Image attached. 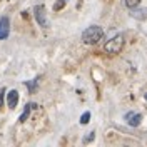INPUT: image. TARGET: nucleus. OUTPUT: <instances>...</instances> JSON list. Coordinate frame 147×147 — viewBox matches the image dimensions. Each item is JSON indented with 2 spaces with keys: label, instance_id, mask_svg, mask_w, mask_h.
<instances>
[{
  "label": "nucleus",
  "instance_id": "nucleus-9",
  "mask_svg": "<svg viewBox=\"0 0 147 147\" xmlns=\"http://www.w3.org/2000/svg\"><path fill=\"white\" fill-rule=\"evenodd\" d=\"M38 80H40V77H37V79H34L32 82H25V85H27V89H28L30 92H32V94H34V92L37 90V85H38Z\"/></svg>",
  "mask_w": 147,
  "mask_h": 147
},
{
  "label": "nucleus",
  "instance_id": "nucleus-4",
  "mask_svg": "<svg viewBox=\"0 0 147 147\" xmlns=\"http://www.w3.org/2000/svg\"><path fill=\"white\" fill-rule=\"evenodd\" d=\"M10 34V18L2 17L0 18V40H5Z\"/></svg>",
  "mask_w": 147,
  "mask_h": 147
},
{
  "label": "nucleus",
  "instance_id": "nucleus-7",
  "mask_svg": "<svg viewBox=\"0 0 147 147\" xmlns=\"http://www.w3.org/2000/svg\"><path fill=\"white\" fill-rule=\"evenodd\" d=\"M37 107V104H27V105H25V110H24V114H22V115H20V122H25V120H27V117H28V114H30V110L32 109H35Z\"/></svg>",
  "mask_w": 147,
  "mask_h": 147
},
{
  "label": "nucleus",
  "instance_id": "nucleus-3",
  "mask_svg": "<svg viewBox=\"0 0 147 147\" xmlns=\"http://www.w3.org/2000/svg\"><path fill=\"white\" fill-rule=\"evenodd\" d=\"M34 15H35V20L40 27H47L49 25L47 17H45V7L44 5H35L34 7Z\"/></svg>",
  "mask_w": 147,
  "mask_h": 147
},
{
  "label": "nucleus",
  "instance_id": "nucleus-15",
  "mask_svg": "<svg viewBox=\"0 0 147 147\" xmlns=\"http://www.w3.org/2000/svg\"><path fill=\"white\" fill-rule=\"evenodd\" d=\"M144 99H146V100H147V94H146V95H144Z\"/></svg>",
  "mask_w": 147,
  "mask_h": 147
},
{
  "label": "nucleus",
  "instance_id": "nucleus-6",
  "mask_svg": "<svg viewBox=\"0 0 147 147\" xmlns=\"http://www.w3.org/2000/svg\"><path fill=\"white\" fill-rule=\"evenodd\" d=\"M7 104H9L10 109H15L18 104V92L17 90H10L7 94Z\"/></svg>",
  "mask_w": 147,
  "mask_h": 147
},
{
  "label": "nucleus",
  "instance_id": "nucleus-1",
  "mask_svg": "<svg viewBox=\"0 0 147 147\" xmlns=\"http://www.w3.org/2000/svg\"><path fill=\"white\" fill-rule=\"evenodd\" d=\"M104 28L99 27V25H90L87 27L85 30L82 32V42L84 44H89V45H94L97 42H100L104 38Z\"/></svg>",
  "mask_w": 147,
  "mask_h": 147
},
{
  "label": "nucleus",
  "instance_id": "nucleus-14",
  "mask_svg": "<svg viewBox=\"0 0 147 147\" xmlns=\"http://www.w3.org/2000/svg\"><path fill=\"white\" fill-rule=\"evenodd\" d=\"M92 139H94V132H89V136L84 139V142H90Z\"/></svg>",
  "mask_w": 147,
  "mask_h": 147
},
{
  "label": "nucleus",
  "instance_id": "nucleus-13",
  "mask_svg": "<svg viewBox=\"0 0 147 147\" xmlns=\"http://www.w3.org/2000/svg\"><path fill=\"white\" fill-rule=\"evenodd\" d=\"M3 94H5V89H0V109L3 107Z\"/></svg>",
  "mask_w": 147,
  "mask_h": 147
},
{
  "label": "nucleus",
  "instance_id": "nucleus-12",
  "mask_svg": "<svg viewBox=\"0 0 147 147\" xmlns=\"http://www.w3.org/2000/svg\"><path fill=\"white\" fill-rule=\"evenodd\" d=\"M89 120H90V112H84L82 117H80V124L85 125V124H89Z\"/></svg>",
  "mask_w": 147,
  "mask_h": 147
},
{
  "label": "nucleus",
  "instance_id": "nucleus-8",
  "mask_svg": "<svg viewBox=\"0 0 147 147\" xmlns=\"http://www.w3.org/2000/svg\"><path fill=\"white\" fill-rule=\"evenodd\" d=\"M132 17L139 18V20H146L147 18V9H137L132 12Z\"/></svg>",
  "mask_w": 147,
  "mask_h": 147
},
{
  "label": "nucleus",
  "instance_id": "nucleus-5",
  "mask_svg": "<svg viewBox=\"0 0 147 147\" xmlns=\"http://www.w3.org/2000/svg\"><path fill=\"white\" fill-rule=\"evenodd\" d=\"M125 120H127V124L130 127H137L140 124V120H142V115L136 114V112H129V114H125Z\"/></svg>",
  "mask_w": 147,
  "mask_h": 147
},
{
  "label": "nucleus",
  "instance_id": "nucleus-11",
  "mask_svg": "<svg viewBox=\"0 0 147 147\" xmlns=\"http://www.w3.org/2000/svg\"><path fill=\"white\" fill-rule=\"evenodd\" d=\"M65 3H67V0H59V2H55V3H54V10H55V12L62 10L65 7Z\"/></svg>",
  "mask_w": 147,
  "mask_h": 147
},
{
  "label": "nucleus",
  "instance_id": "nucleus-2",
  "mask_svg": "<svg viewBox=\"0 0 147 147\" xmlns=\"http://www.w3.org/2000/svg\"><path fill=\"white\" fill-rule=\"evenodd\" d=\"M122 49H124V35H115L114 38H110L109 42L104 45V50L107 52V54H112V55H117L122 52Z\"/></svg>",
  "mask_w": 147,
  "mask_h": 147
},
{
  "label": "nucleus",
  "instance_id": "nucleus-10",
  "mask_svg": "<svg viewBox=\"0 0 147 147\" xmlns=\"http://www.w3.org/2000/svg\"><path fill=\"white\" fill-rule=\"evenodd\" d=\"M142 0H125L124 3H125V7L127 9H136V7H139V3H140Z\"/></svg>",
  "mask_w": 147,
  "mask_h": 147
}]
</instances>
